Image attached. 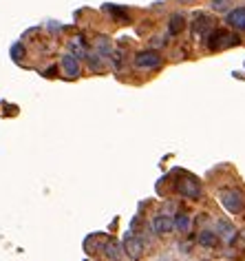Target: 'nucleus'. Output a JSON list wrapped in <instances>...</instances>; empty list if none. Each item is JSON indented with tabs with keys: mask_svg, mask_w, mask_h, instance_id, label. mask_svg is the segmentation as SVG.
Instances as JSON below:
<instances>
[{
	"mask_svg": "<svg viewBox=\"0 0 245 261\" xmlns=\"http://www.w3.org/2000/svg\"><path fill=\"white\" fill-rule=\"evenodd\" d=\"M208 49L212 51H221V49H230V47H236L238 42V36L236 34H230V31H223V29H212L210 34H208Z\"/></svg>",
	"mask_w": 245,
	"mask_h": 261,
	"instance_id": "1",
	"label": "nucleus"
},
{
	"mask_svg": "<svg viewBox=\"0 0 245 261\" xmlns=\"http://www.w3.org/2000/svg\"><path fill=\"white\" fill-rule=\"evenodd\" d=\"M221 206H223L228 213H232V215L243 213L245 201H243L241 191H236V188H228V191H223V193H221Z\"/></svg>",
	"mask_w": 245,
	"mask_h": 261,
	"instance_id": "2",
	"label": "nucleus"
},
{
	"mask_svg": "<svg viewBox=\"0 0 245 261\" xmlns=\"http://www.w3.org/2000/svg\"><path fill=\"white\" fill-rule=\"evenodd\" d=\"M177 193L186 199H199L201 197V184L192 175H188V177H181L177 181Z\"/></svg>",
	"mask_w": 245,
	"mask_h": 261,
	"instance_id": "3",
	"label": "nucleus"
},
{
	"mask_svg": "<svg viewBox=\"0 0 245 261\" xmlns=\"http://www.w3.org/2000/svg\"><path fill=\"white\" fill-rule=\"evenodd\" d=\"M135 67L141 69V71H152V69H159L161 67V56L157 51H141V54L135 58Z\"/></svg>",
	"mask_w": 245,
	"mask_h": 261,
	"instance_id": "4",
	"label": "nucleus"
},
{
	"mask_svg": "<svg viewBox=\"0 0 245 261\" xmlns=\"http://www.w3.org/2000/svg\"><path fill=\"white\" fill-rule=\"evenodd\" d=\"M60 69H62V75L69 77V80H75L80 75V62L73 54H64L62 60H60Z\"/></svg>",
	"mask_w": 245,
	"mask_h": 261,
	"instance_id": "5",
	"label": "nucleus"
},
{
	"mask_svg": "<svg viewBox=\"0 0 245 261\" xmlns=\"http://www.w3.org/2000/svg\"><path fill=\"white\" fill-rule=\"evenodd\" d=\"M124 252L131 259H139L141 254H144V244H141V239L137 237V234H126V239H124Z\"/></svg>",
	"mask_w": 245,
	"mask_h": 261,
	"instance_id": "6",
	"label": "nucleus"
},
{
	"mask_svg": "<svg viewBox=\"0 0 245 261\" xmlns=\"http://www.w3.org/2000/svg\"><path fill=\"white\" fill-rule=\"evenodd\" d=\"M225 22H228V27L234 29V31H245V7H236V9L228 11Z\"/></svg>",
	"mask_w": 245,
	"mask_h": 261,
	"instance_id": "7",
	"label": "nucleus"
},
{
	"mask_svg": "<svg viewBox=\"0 0 245 261\" xmlns=\"http://www.w3.org/2000/svg\"><path fill=\"white\" fill-rule=\"evenodd\" d=\"M172 228H175V219H172L170 215H157V217L152 219V232H157V234H166V232H170Z\"/></svg>",
	"mask_w": 245,
	"mask_h": 261,
	"instance_id": "8",
	"label": "nucleus"
},
{
	"mask_svg": "<svg viewBox=\"0 0 245 261\" xmlns=\"http://www.w3.org/2000/svg\"><path fill=\"white\" fill-rule=\"evenodd\" d=\"M192 31H195L197 36H205L208 38V34L212 31V18L210 16H205V14H197V22L192 24Z\"/></svg>",
	"mask_w": 245,
	"mask_h": 261,
	"instance_id": "9",
	"label": "nucleus"
},
{
	"mask_svg": "<svg viewBox=\"0 0 245 261\" xmlns=\"http://www.w3.org/2000/svg\"><path fill=\"white\" fill-rule=\"evenodd\" d=\"M102 250H104V254L111 261H119L121 259V250H124V248L117 244V239H106V244H104Z\"/></svg>",
	"mask_w": 245,
	"mask_h": 261,
	"instance_id": "10",
	"label": "nucleus"
},
{
	"mask_svg": "<svg viewBox=\"0 0 245 261\" xmlns=\"http://www.w3.org/2000/svg\"><path fill=\"white\" fill-rule=\"evenodd\" d=\"M69 47H71L69 54H73L77 60H80V58H82V60H86V58H88V47H86V42L82 40V38H73Z\"/></svg>",
	"mask_w": 245,
	"mask_h": 261,
	"instance_id": "11",
	"label": "nucleus"
},
{
	"mask_svg": "<svg viewBox=\"0 0 245 261\" xmlns=\"http://www.w3.org/2000/svg\"><path fill=\"white\" fill-rule=\"evenodd\" d=\"M217 228H219V232H221V237H223V241L225 244H232V241L236 239V228L230 224V221H219L217 224Z\"/></svg>",
	"mask_w": 245,
	"mask_h": 261,
	"instance_id": "12",
	"label": "nucleus"
},
{
	"mask_svg": "<svg viewBox=\"0 0 245 261\" xmlns=\"http://www.w3.org/2000/svg\"><path fill=\"white\" fill-rule=\"evenodd\" d=\"M172 219H175V228H177L179 232H183V234H186V232H190L192 219H190V215H188V213H177Z\"/></svg>",
	"mask_w": 245,
	"mask_h": 261,
	"instance_id": "13",
	"label": "nucleus"
},
{
	"mask_svg": "<svg viewBox=\"0 0 245 261\" xmlns=\"http://www.w3.org/2000/svg\"><path fill=\"white\" fill-rule=\"evenodd\" d=\"M186 27V16L181 14H175L170 18V22H168V31H170V36H177V34H181Z\"/></svg>",
	"mask_w": 245,
	"mask_h": 261,
	"instance_id": "14",
	"label": "nucleus"
},
{
	"mask_svg": "<svg viewBox=\"0 0 245 261\" xmlns=\"http://www.w3.org/2000/svg\"><path fill=\"white\" fill-rule=\"evenodd\" d=\"M217 241L219 239H217V234L212 230H201V232H199V244L205 246V248H215Z\"/></svg>",
	"mask_w": 245,
	"mask_h": 261,
	"instance_id": "15",
	"label": "nucleus"
},
{
	"mask_svg": "<svg viewBox=\"0 0 245 261\" xmlns=\"http://www.w3.org/2000/svg\"><path fill=\"white\" fill-rule=\"evenodd\" d=\"M95 49H98V54L100 56H106L108 51H111V42H108V38H98V42H95Z\"/></svg>",
	"mask_w": 245,
	"mask_h": 261,
	"instance_id": "16",
	"label": "nucleus"
},
{
	"mask_svg": "<svg viewBox=\"0 0 245 261\" xmlns=\"http://www.w3.org/2000/svg\"><path fill=\"white\" fill-rule=\"evenodd\" d=\"M22 56H24V47H22V42H16L14 47H11V58H14L16 62H20V60H22Z\"/></svg>",
	"mask_w": 245,
	"mask_h": 261,
	"instance_id": "17",
	"label": "nucleus"
},
{
	"mask_svg": "<svg viewBox=\"0 0 245 261\" xmlns=\"http://www.w3.org/2000/svg\"><path fill=\"white\" fill-rule=\"evenodd\" d=\"M232 0H212V9L215 11H228Z\"/></svg>",
	"mask_w": 245,
	"mask_h": 261,
	"instance_id": "18",
	"label": "nucleus"
},
{
	"mask_svg": "<svg viewBox=\"0 0 245 261\" xmlns=\"http://www.w3.org/2000/svg\"><path fill=\"white\" fill-rule=\"evenodd\" d=\"M183 3H186V0H183ZM188 3H192V0H188Z\"/></svg>",
	"mask_w": 245,
	"mask_h": 261,
	"instance_id": "19",
	"label": "nucleus"
}]
</instances>
